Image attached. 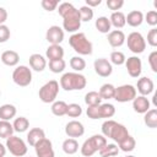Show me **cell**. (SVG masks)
I'll return each instance as SVG.
<instances>
[{
	"label": "cell",
	"instance_id": "6da1fadb",
	"mask_svg": "<svg viewBox=\"0 0 157 157\" xmlns=\"http://www.w3.org/2000/svg\"><path fill=\"white\" fill-rule=\"evenodd\" d=\"M59 15L63 17V27L66 32H76L81 27V18L78 10L70 2H61L58 9Z\"/></svg>",
	"mask_w": 157,
	"mask_h": 157
},
{
	"label": "cell",
	"instance_id": "7a4b0ae2",
	"mask_svg": "<svg viewBox=\"0 0 157 157\" xmlns=\"http://www.w3.org/2000/svg\"><path fill=\"white\" fill-rule=\"evenodd\" d=\"M87 85V80L78 72H65L60 78V87L65 91H80Z\"/></svg>",
	"mask_w": 157,
	"mask_h": 157
},
{
	"label": "cell",
	"instance_id": "3957f363",
	"mask_svg": "<svg viewBox=\"0 0 157 157\" xmlns=\"http://www.w3.org/2000/svg\"><path fill=\"white\" fill-rule=\"evenodd\" d=\"M69 44L80 55H91L92 54V49H93L92 43L88 40L86 34L82 32L74 33L69 38Z\"/></svg>",
	"mask_w": 157,
	"mask_h": 157
},
{
	"label": "cell",
	"instance_id": "277c9868",
	"mask_svg": "<svg viewBox=\"0 0 157 157\" xmlns=\"http://www.w3.org/2000/svg\"><path fill=\"white\" fill-rule=\"evenodd\" d=\"M105 145H107V137H104L103 135L96 134V135L91 136L90 139H87L82 144V146H81V153L85 157H91L92 155H94L97 151H99Z\"/></svg>",
	"mask_w": 157,
	"mask_h": 157
},
{
	"label": "cell",
	"instance_id": "5b68a950",
	"mask_svg": "<svg viewBox=\"0 0 157 157\" xmlns=\"http://www.w3.org/2000/svg\"><path fill=\"white\" fill-rule=\"evenodd\" d=\"M58 93H59V82L55 80H50L39 88L38 96L43 103H53L55 102Z\"/></svg>",
	"mask_w": 157,
	"mask_h": 157
},
{
	"label": "cell",
	"instance_id": "8992f818",
	"mask_svg": "<svg viewBox=\"0 0 157 157\" xmlns=\"http://www.w3.org/2000/svg\"><path fill=\"white\" fill-rule=\"evenodd\" d=\"M12 80L16 85L21 87H26L32 82V71L26 65L17 66L12 72Z\"/></svg>",
	"mask_w": 157,
	"mask_h": 157
},
{
	"label": "cell",
	"instance_id": "52a82bcc",
	"mask_svg": "<svg viewBox=\"0 0 157 157\" xmlns=\"http://www.w3.org/2000/svg\"><path fill=\"white\" fill-rule=\"evenodd\" d=\"M6 148L10 151L11 155H13L16 157H22L27 153L26 142L21 137L15 136V135L6 139Z\"/></svg>",
	"mask_w": 157,
	"mask_h": 157
},
{
	"label": "cell",
	"instance_id": "ba28073f",
	"mask_svg": "<svg viewBox=\"0 0 157 157\" xmlns=\"http://www.w3.org/2000/svg\"><path fill=\"white\" fill-rule=\"evenodd\" d=\"M125 40L128 43V48L135 54L144 53V50L146 49V40L140 32H131Z\"/></svg>",
	"mask_w": 157,
	"mask_h": 157
},
{
	"label": "cell",
	"instance_id": "9c48e42d",
	"mask_svg": "<svg viewBox=\"0 0 157 157\" xmlns=\"http://www.w3.org/2000/svg\"><path fill=\"white\" fill-rule=\"evenodd\" d=\"M136 97V88L132 85H121L119 87H115V94L114 99L120 103L134 101Z\"/></svg>",
	"mask_w": 157,
	"mask_h": 157
},
{
	"label": "cell",
	"instance_id": "30bf717a",
	"mask_svg": "<svg viewBox=\"0 0 157 157\" xmlns=\"http://www.w3.org/2000/svg\"><path fill=\"white\" fill-rule=\"evenodd\" d=\"M34 150H36L37 157H54L55 156L52 141L49 139H47V137L40 140L38 144H36Z\"/></svg>",
	"mask_w": 157,
	"mask_h": 157
},
{
	"label": "cell",
	"instance_id": "8fae6325",
	"mask_svg": "<svg viewBox=\"0 0 157 157\" xmlns=\"http://www.w3.org/2000/svg\"><path fill=\"white\" fill-rule=\"evenodd\" d=\"M125 66H126V70H128V74L136 78L141 75V71H142V63H141V59L139 56H130L125 60Z\"/></svg>",
	"mask_w": 157,
	"mask_h": 157
},
{
	"label": "cell",
	"instance_id": "7c38bea8",
	"mask_svg": "<svg viewBox=\"0 0 157 157\" xmlns=\"http://www.w3.org/2000/svg\"><path fill=\"white\" fill-rule=\"evenodd\" d=\"M93 66H94L96 74L99 75V76H102V77H108L113 72V66H112L110 61H108L104 58H101V59L94 60Z\"/></svg>",
	"mask_w": 157,
	"mask_h": 157
},
{
	"label": "cell",
	"instance_id": "4fadbf2b",
	"mask_svg": "<svg viewBox=\"0 0 157 157\" xmlns=\"http://www.w3.org/2000/svg\"><path fill=\"white\" fill-rule=\"evenodd\" d=\"M65 134L71 139L81 137L85 134V128H83L82 123H80L77 120H71L65 125Z\"/></svg>",
	"mask_w": 157,
	"mask_h": 157
},
{
	"label": "cell",
	"instance_id": "5bb4252c",
	"mask_svg": "<svg viewBox=\"0 0 157 157\" xmlns=\"http://www.w3.org/2000/svg\"><path fill=\"white\" fill-rule=\"evenodd\" d=\"M45 39L50 44H60L64 40V31L59 26H50L47 31Z\"/></svg>",
	"mask_w": 157,
	"mask_h": 157
},
{
	"label": "cell",
	"instance_id": "9a60e30c",
	"mask_svg": "<svg viewBox=\"0 0 157 157\" xmlns=\"http://www.w3.org/2000/svg\"><path fill=\"white\" fill-rule=\"evenodd\" d=\"M136 90L140 92L141 96H148L153 92V88H155V85H153V81L148 77H141L137 80V85H136Z\"/></svg>",
	"mask_w": 157,
	"mask_h": 157
},
{
	"label": "cell",
	"instance_id": "2e32d148",
	"mask_svg": "<svg viewBox=\"0 0 157 157\" xmlns=\"http://www.w3.org/2000/svg\"><path fill=\"white\" fill-rule=\"evenodd\" d=\"M126 136H129V131H128L126 126L123 125V124L117 123V124L113 126V129H112V132H110L109 139H112V140H114L115 142L119 144V142H121Z\"/></svg>",
	"mask_w": 157,
	"mask_h": 157
},
{
	"label": "cell",
	"instance_id": "e0dca14e",
	"mask_svg": "<svg viewBox=\"0 0 157 157\" xmlns=\"http://www.w3.org/2000/svg\"><path fill=\"white\" fill-rule=\"evenodd\" d=\"M125 34L123 31L120 29H114V31H110L108 33V43L113 47V48H118V47H121L124 43H125Z\"/></svg>",
	"mask_w": 157,
	"mask_h": 157
},
{
	"label": "cell",
	"instance_id": "ac0fdd59",
	"mask_svg": "<svg viewBox=\"0 0 157 157\" xmlns=\"http://www.w3.org/2000/svg\"><path fill=\"white\" fill-rule=\"evenodd\" d=\"M132 108L139 114H145L150 110V101L145 96H136L132 101Z\"/></svg>",
	"mask_w": 157,
	"mask_h": 157
},
{
	"label": "cell",
	"instance_id": "d6986e66",
	"mask_svg": "<svg viewBox=\"0 0 157 157\" xmlns=\"http://www.w3.org/2000/svg\"><path fill=\"white\" fill-rule=\"evenodd\" d=\"M28 60H29V66L34 71H38V72L43 71L45 69V66H47V60L40 54H32Z\"/></svg>",
	"mask_w": 157,
	"mask_h": 157
},
{
	"label": "cell",
	"instance_id": "ffe728a7",
	"mask_svg": "<svg viewBox=\"0 0 157 157\" xmlns=\"http://www.w3.org/2000/svg\"><path fill=\"white\" fill-rule=\"evenodd\" d=\"M45 137V132L43 129L40 128H33L28 131L27 134V142L31 145V146H36V144H38L40 140H43Z\"/></svg>",
	"mask_w": 157,
	"mask_h": 157
},
{
	"label": "cell",
	"instance_id": "44dd1931",
	"mask_svg": "<svg viewBox=\"0 0 157 157\" xmlns=\"http://www.w3.org/2000/svg\"><path fill=\"white\" fill-rule=\"evenodd\" d=\"M125 22L131 27H139L144 22V13L139 10H132L125 16Z\"/></svg>",
	"mask_w": 157,
	"mask_h": 157
},
{
	"label": "cell",
	"instance_id": "7402d4cb",
	"mask_svg": "<svg viewBox=\"0 0 157 157\" xmlns=\"http://www.w3.org/2000/svg\"><path fill=\"white\" fill-rule=\"evenodd\" d=\"M45 55L47 58L50 60H58V59H63L64 56V48L59 44H50L48 48H47V52H45Z\"/></svg>",
	"mask_w": 157,
	"mask_h": 157
},
{
	"label": "cell",
	"instance_id": "603a6c76",
	"mask_svg": "<svg viewBox=\"0 0 157 157\" xmlns=\"http://www.w3.org/2000/svg\"><path fill=\"white\" fill-rule=\"evenodd\" d=\"M1 61L7 66H16L20 61V55L15 50H5L1 54Z\"/></svg>",
	"mask_w": 157,
	"mask_h": 157
},
{
	"label": "cell",
	"instance_id": "cb8c5ba5",
	"mask_svg": "<svg viewBox=\"0 0 157 157\" xmlns=\"http://www.w3.org/2000/svg\"><path fill=\"white\" fill-rule=\"evenodd\" d=\"M16 112L17 110H16V107L13 104H9V103L7 104H2L0 107V119L9 121L10 119L15 118Z\"/></svg>",
	"mask_w": 157,
	"mask_h": 157
},
{
	"label": "cell",
	"instance_id": "d4e9b609",
	"mask_svg": "<svg viewBox=\"0 0 157 157\" xmlns=\"http://www.w3.org/2000/svg\"><path fill=\"white\" fill-rule=\"evenodd\" d=\"M109 21H110V25L113 27H115L117 29L118 28H123L126 22H125V15L121 12V11H115L110 15L109 17Z\"/></svg>",
	"mask_w": 157,
	"mask_h": 157
},
{
	"label": "cell",
	"instance_id": "484cf974",
	"mask_svg": "<svg viewBox=\"0 0 157 157\" xmlns=\"http://www.w3.org/2000/svg\"><path fill=\"white\" fill-rule=\"evenodd\" d=\"M96 28L98 32L101 33H109L110 32V28H112V25H110V21L108 17L105 16H101L96 20Z\"/></svg>",
	"mask_w": 157,
	"mask_h": 157
},
{
	"label": "cell",
	"instance_id": "4316f807",
	"mask_svg": "<svg viewBox=\"0 0 157 157\" xmlns=\"http://www.w3.org/2000/svg\"><path fill=\"white\" fill-rule=\"evenodd\" d=\"M63 151L66 153V155H74L78 151V142L76 141V139H66L64 142H63Z\"/></svg>",
	"mask_w": 157,
	"mask_h": 157
},
{
	"label": "cell",
	"instance_id": "83f0119b",
	"mask_svg": "<svg viewBox=\"0 0 157 157\" xmlns=\"http://www.w3.org/2000/svg\"><path fill=\"white\" fill-rule=\"evenodd\" d=\"M99 96L102 99H112L115 94V87L112 83H104L99 88Z\"/></svg>",
	"mask_w": 157,
	"mask_h": 157
},
{
	"label": "cell",
	"instance_id": "f1b7e54d",
	"mask_svg": "<svg viewBox=\"0 0 157 157\" xmlns=\"http://www.w3.org/2000/svg\"><path fill=\"white\" fill-rule=\"evenodd\" d=\"M144 121L145 124L151 128V129H155L157 128V109H150L145 113V117H144Z\"/></svg>",
	"mask_w": 157,
	"mask_h": 157
},
{
	"label": "cell",
	"instance_id": "f546056e",
	"mask_svg": "<svg viewBox=\"0 0 157 157\" xmlns=\"http://www.w3.org/2000/svg\"><path fill=\"white\" fill-rule=\"evenodd\" d=\"M101 157H114L119 153V147L115 144H107L104 147H102L99 151Z\"/></svg>",
	"mask_w": 157,
	"mask_h": 157
},
{
	"label": "cell",
	"instance_id": "4dcf8cb0",
	"mask_svg": "<svg viewBox=\"0 0 157 157\" xmlns=\"http://www.w3.org/2000/svg\"><path fill=\"white\" fill-rule=\"evenodd\" d=\"M66 110H67V104L64 101H55L52 104V113L56 117H63L66 115Z\"/></svg>",
	"mask_w": 157,
	"mask_h": 157
},
{
	"label": "cell",
	"instance_id": "1f68e13d",
	"mask_svg": "<svg viewBox=\"0 0 157 157\" xmlns=\"http://www.w3.org/2000/svg\"><path fill=\"white\" fill-rule=\"evenodd\" d=\"M13 131H17V132H25L28 128H29V121L27 118L25 117H18L13 120Z\"/></svg>",
	"mask_w": 157,
	"mask_h": 157
},
{
	"label": "cell",
	"instance_id": "d6a6232c",
	"mask_svg": "<svg viewBox=\"0 0 157 157\" xmlns=\"http://www.w3.org/2000/svg\"><path fill=\"white\" fill-rule=\"evenodd\" d=\"M118 145H119V151L130 152V151H132V150L135 148L136 141H135V139H134L131 135H129V136H126L121 142H119Z\"/></svg>",
	"mask_w": 157,
	"mask_h": 157
},
{
	"label": "cell",
	"instance_id": "836d02e7",
	"mask_svg": "<svg viewBox=\"0 0 157 157\" xmlns=\"http://www.w3.org/2000/svg\"><path fill=\"white\" fill-rule=\"evenodd\" d=\"M12 134H13L12 124L6 120H0V137L7 139V137L12 136Z\"/></svg>",
	"mask_w": 157,
	"mask_h": 157
},
{
	"label": "cell",
	"instance_id": "e575fe53",
	"mask_svg": "<svg viewBox=\"0 0 157 157\" xmlns=\"http://www.w3.org/2000/svg\"><path fill=\"white\" fill-rule=\"evenodd\" d=\"M115 114V107L110 103L99 104V117L101 118H112Z\"/></svg>",
	"mask_w": 157,
	"mask_h": 157
},
{
	"label": "cell",
	"instance_id": "d590c367",
	"mask_svg": "<svg viewBox=\"0 0 157 157\" xmlns=\"http://www.w3.org/2000/svg\"><path fill=\"white\" fill-rule=\"evenodd\" d=\"M101 101H102V98H101L99 93L96 92V91H90L85 96V102H86V104L88 107L90 105H99L101 104Z\"/></svg>",
	"mask_w": 157,
	"mask_h": 157
},
{
	"label": "cell",
	"instance_id": "8d00e7d4",
	"mask_svg": "<svg viewBox=\"0 0 157 157\" xmlns=\"http://www.w3.org/2000/svg\"><path fill=\"white\" fill-rule=\"evenodd\" d=\"M70 66L75 72H80L86 67V61L81 56H72L70 59Z\"/></svg>",
	"mask_w": 157,
	"mask_h": 157
},
{
	"label": "cell",
	"instance_id": "74e56055",
	"mask_svg": "<svg viewBox=\"0 0 157 157\" xmlns=\"http://www.w3.org/2000/svg\"><path fill=\"white\" fill-rule=\"evenodd\" d=\"M65 66H66V64H65L64 59H58V60H50L49 61V69L54 74L63 72L65 70Z\"/></svg>",
	"mask_w": 157,
	"mask_h": 157
},
{
	"label": "cell",
	"instance_id": "f35d334b",
	"mask_svg": "<svg viewBox=\"0 0 157 157\" xmlns=\"http://www.w3.org/2000/svg\"><path fill=\"white\" fill-rule=\"evenodd\" d=\"M82 114V108L80 104L77 103H70L67 104V110H66V115H69L70 118H78Z\"/></svg>",
	"mask_w": 157,
	"mask_h": 157
},
{
	"label": "cell",
	"instance_id": "ab89813d",
	"mask_svg": "<svg viewBox=\"0 0 157 157\" xmlns=\"http://www.w3.org/2000/svg\"><path fill=\"white\" fill-rule=\"evenodd\" d=\"M78 13H80V18H81V22L83 21V22H88V21H91L92 18H93V10L91 9V7H88V6H82V7H80V10H78Z\"/></svg>",
	"mask_w": 157,
	"mask_h": 157
},
{
	"label": "cell",
	"instance_id": "60d3db41",
	"mask_svg": "<svg viewBox=\"0 0 157 157\" xmlns=\"http://www.w3.org/2000/svg\"><path fill=\"white\" fill-rule=\"evenodd\" d=\"M125 60H126V58H125L124 53L118 52V50L112 52V54H110V64H114V65H123V64H125Z\"/></svg>",
	"mask_w": 157,
	"mask_h": 157
},
{
	"label": "cell",
	"instance_id": "b9f144b4",
	"mask_svg": "<svg viewBox=\"0 0 157 157\" xmlns=\"http://www.w3.org/2000/svg\"><path fill=\"white\" fill-rule=\"evenodd\" d=\"M115 124H117V121L115 120H112V119H108V120H105L102 124V134H103L104 137H108L109 139L110 132H112V129H113V126Z\"/></svg>",
	"mask_w": 157,
	"mask_h": 157
},
{
	"label": "cell",
	"instance_id": "7bdbcfd3",
	"mask_svg": "<svg viewBox=\"0 0 157 157\" xmlns=\"http://www.w3.org/2000/svg\"><path fill=\"white\" fill-rule=\"evenodd\" d=\"M40 5L44 10L50 12V11H54L56 9V6L59 5V1L58 0H42Z\"/></svg>",
	"mask_w": 157,
	"mask_h": 157
},
{
	"label": "cell",
	"instance_id": "ee69618b",
	"mask_svg": "<svg viewBox=\"0 0 157 157\" xmlns=\"http://www.w3.org/2000/svg\"><path fill=\"white\" fill-rule=\"evenodd\" d=\"M86 113H87V117L90 119H93V120L94 119H101V117H99V105H90L87 108Z\"/></svg>",
	"mask_w": 157,
	"mask_h": 157
},
{
	"label": "cell",
	"instance_id": "f6af8a7d",
	"mask_svg": "<svg viewBox=\"0 0 157 157\" xmlns=\"http://www.w3.org/2000/svg\"><path fill=\"white\" fill-rule=\"evenodd\" d=\"M145 21L147 22V25L155 27L157 25V11H155V10L148 11L146 13V16H145Z\"/></svg>",
	"mask_w": 157,
	"mask_h": 157
},
{
	"label": "cell",
	"instance_id": "bcb514c9",
	"mask_svg": "<svg viewBox=\"0 0 157 157\" xmlns=\"http://www.w3.org/2000/svg\"><path fill=\"white\" fill-rule=\"evenodd\" d=\"M10 39V29L6 25H0V43H5Z\"/></svg>",
	"mask_w": 157,
	"mask_h": 157
},
{
	"label": "cell",
	"instance_id": "7dc6e473",
	"mask_svg": "<svg viewBox=\"0 0 157 157\" xmlns=\"http://www.w3.org/2000/svg\"><path fill=\"white\" fill-rule=\"evenodd\" d=\"M147 43L151 47H157V28L150 29V32L147 33Z\"/></svg>",
	"mask_w": 157,
	"mask_h": 157
},
{
	"label": "cell",
	"instance_id": "c3c4849f",
	"mask_svg": "<svg viewBox=\"0 0 157 157\" xmlns=\"http://www.w3.org/2000/svg\"><path fill=\"white\" fill-rule=\"evenodd\" d=\"M123 5H124V1L123 0H107V6L110 10H113V12L120 10Z\"/></svg>",
	"mask_w": 157,
	"mask_h": 157
},
{
	"label": "cell",
	"instance_id": "681fc988",
	"mask_svg": "<svg viewBox=\"0 0 157 157\" xmlns=\"http://www.w3.org/2000/svg\"><path fill=\"white\" fill-rule=\"evenodd\" d=\"M148 64L153 72H157V50H153L148 55Z\"/></svg>",
	"mask_w": 157,
	"mask_h": 157
},
{
	"label": "cell",
	"instance_id": "f907efd6",
	"mask_svg": "<svg viewBox=\"0 0 157 157\" xmlns=\"http://www.w3.org/2000/svg\"><path fill=\"white\" fill-rule=\"evenodd\" d=\"M6 20H7V11L4 7H0V25H4Z\"/></svg>",
	"mask_w": 157,
	"mask_h": 157
},
{
	"label": "cell",
	"instance_id": "816d5d0a",
	"mask_svg": "<svg viewBox=\"0 0 157 157\" xmlns=\"http://www.w3.org/2000/svg\"><path fill=\"white\" fill-rule=\"evenodd\" d=\"M101 2H102V0H86V6H88V7H94V6H98V5H101Z\"/></svg>",
	"mask_w": 157,
	"mask_h": 157
},
{
	"label": "cell",
	"instance_id": "f5cc1de1",
	"mask_svg": "<svg viewBox=\"0 0 157 157\" xmlns=\"http://www.w3.org/2000/svg\"><path fill=\"white\" fill-rule=\"evenodd\" d=\"M6 153V146H4L2 144H0V157H4Z\"/></svg>",
	"mask_w": 157,
	"mask_h": 157
},
{
	"label": "cell",
	"instance_id": "db71d44e",
	"mask_svg": "<svg viewBox=\"0 0 157 157\" xmlns=\"http://www.w3.org/2000/svg\"><path fill=\"white\" fill-rule=\"evenodd\" d=\"M126 157H135V156H126Z\"/></svg>",
	"mask_w": 157,
	"mask_h": 157
}]
</instances>
